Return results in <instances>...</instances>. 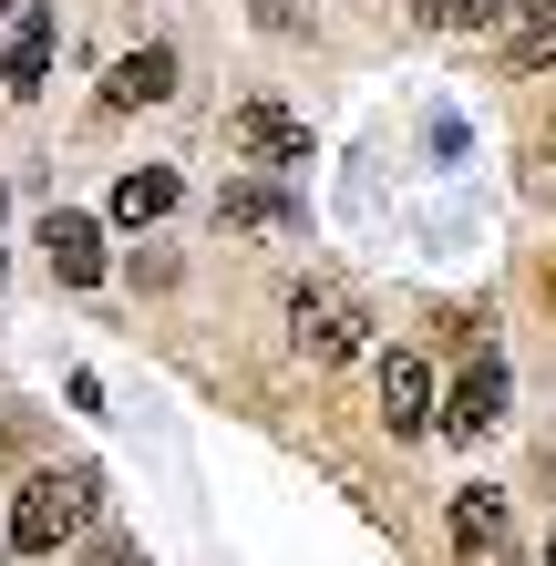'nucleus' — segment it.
Wrapping results in <instances>:
<instances>
[{
	"mask_svg": "<svg viewBox=\"0 0 556 566\" xmlns=\"http://www.w3.org/2000/svg\"><path fill=\"white\" fill-rule=\"evenodd\" d=\"M536 566H556V536H546V556H536Z\"/></svg>",
	"mask_w": 556,
	"mask_h": 566,
	"instance_id": "obj_16",
	"label": "nucleus"
},
{
	"mask_svg": "<svg viewBox=\"0 0 556 566\" xmlns=\"http://www.w3.org/2000/svg\"><path fill=\"white\" fill-rule=\"evenodd\" d=\"M381 422L391 432H433V371H422V350L381 360Z\"/></svg>",
	"mask_w": 556,
	"mask_h": 566,
	"instance_id": "obj_9",
	"label": "nucleus"
},
{
	"mask_svg": "<svg viewBox=\"0 0 556 566\" xmlns=\"http://www.w3.org/2000/svg\"><path fill=\"white\" fill-rule=\"evenodd\" d=\"M546 165H556V135H546Z\"/></svg>",
	"mask_w": 556,
	"mask_h": 566,
	"instance_id": "obj_17",
	"label": "nucleus"
},
{
	"mask_svg": "<svg viewBox=\"0 0 556 566\" xmlns=\"http://www.w3.org/2000/svg\"><path fill=\"white\" fill-rule=\"evenodd\" d=\"M300 227H310V207L269 176H238L217 196V238H300Z\"/></svg>",
	"mask_w": 556,
	"mask_h": 566,
	"instance_id": "obj_4",
	"label": "nucleus"
},
{
	"mask_svg": "<svg viewBox=\"0 0 556 566\" xmlns=\"http://www.w3.org/2000/svg\"><path fill=\"white\" fill-rule=\"evenodd\" d=\"M52 83V0H11V52H0V93H42Z\"/></svg>",
	"mask_w": 556,
	"mask_h": 566,
	"instance_id": "obj_6",
	"label": "nucleus"
},
{
	"mask_svg": "<svg viewBox=\"0 0 556 566\" xmlns=\"http://www.w3.org/2000/svg\"><path fill=\"white\" fill-rule=\"evenodd\" d=\"M495 11H505V0H412L422 31H495Z\"/></svg>",
	"mask_w": 556,
	"mask_h": 566,
	"instance_id": "obj_13",
	"label": "nucleus"
},
{
	"mask_svg": "<svg viewBox=\"0 0 556 566\" xmlns=\"http://www.w3.org/2000/svg\"><path fill=\"white\" fill-rule=\"evenodd\" d=\"M0 556H11V536H0Z\"/></svg>",
	"mask_w": 556,
	"mask_h": 566,
	"instance_id": "obj_19",
	"label": "nucleus"
},
{
	"mask_svg": "<svg viewBox=\"0 0 556 566\" xmlns=\"http://www.w3.org/2000/svg\"><path fill=\"white\" fill-rule=\"evenodd\" d=\"M93 505H104V474H93V463H62V474H31L11 494V525H0V536H11V556H62L93 525Z\"/></svg>",
	"mask_w": 556,
	"mask_h": 566,
	"instance_id": "obj_1",
	"label": "nucleus"
},
{
	"mask_svg": "<svg viewBox=\"0 0 556 566\" xmlns=\"http://www.w3.org/2000/svg\"><path fill=\"white\" fill-rule=\"evenodd\" d=\"M0 463H11V443H0Z\"/></svg>",
	"mask_w": 556,
	"mask_h": 566,
	"instance_id": "obj_18",
	"label": "nucleus"
},
{
	"mask_svg": "<svg viewBox=\"0 0 556 566\" xmlns=\"http://www.w3.org/2000/svg\"><path fill=\"white\" fill-rule=\"evenodd\" d=\"M42 248H52V279H62V289H93V279H104V227H93V217L52 207V217H42Z\"/></svg>",
	"mask_w": 556,
	"mask_h": 566,
	"instance_id": "obj_7",
	"label": "nucleus"
},
{
	"mask_svg": "<svg viewBox=\"0 0 556 566\" xmlns=\"http://www.w3.org/2000/svg\"><path fill=\"white\" fill-rule=\"evenodd\" d=\"M289 340H300V360H319V371H340V360H361L371 340V298L350 289V279H300L289 289Z\"/></svg>",
	"mask_w": 556,
	"mask_h": 566,
	"instance_id": "obj_2",
	"label": "nucleus"
},
{
	"mask_svg": "<svg viewBox=\"0 0 556 566\" xmlns=\"http://www.w3.org/2000/svg\"><path fill=\"white\" fill-rule=\"evenodd\" d=\"M0 207H11V196H0Z\"/></svg>",
	"mask_w": 556,
	"mask_h": 566,
	"instance_id": "obj_20",
	"label": "nucleus"
},
{
	"mask_svg": "<svg viewBox=\"0 0 556 566\" xmlns=\"http://www.w3.org/2000/svg\"><path fill=\"white\" fill-rule=\"evenodd\" d=\"M248 21H258V31H279V42H289V31H310V0H248Z\"/></svg>",
	"mask_w": 556,
	"mask_h": 566,
	"instance_id": "obj_14",
	"label": "nucleus"
},
{
	"mask_svg": "<svg viewBox=\"0 0 556 566\" xmlns=\"http://www.w3.org/2000/svg\"><path fill=\"white\" fill-rule=\"evenodd\" d=\"M114 217H124V227H155V217H176V165H135V176L114 186Z\"/></svg>",
	"mask_w": 556,
	"mask_h": 566,
	"instance_id": "obj_12",
	"label": "nucleus"
},
{
	"mask_svg": "<svg viewBox=\"0 0 556 566\" xmlns=\"http://www.w3.org/2000/svg\"><path fill=\"white\" fill-rule=\"evenodd\" d=\"M433 422L453 432V443L495 432V422H505V360H495V350H474V360H464V381L443 391V412H433Z\"/></svg>",
	"mask_w": 556,
	"mask_h": 566,
	"instance_id": "obj_5",
	"label": "nucleus"
},
{
	"mask_svg": "<svg viewBox=\"0 0 556 566\" xmlns=\"http://www.w3.org/2000/svg\"><path fill=\"white\" fill-rule=\"evenodd\" d=\"M176 93V52L166 42H145V52H124L114 73H104V114H135V104H166Z\"/></svg>",
	"mask_w": 556,
	"mask_h": 566,
	"instance_id": "obj_8",
	"label": "nucleus"
},
{
	"mask_svg": "<svg viewBox=\"0 0 556 566\" xmlns=\"http://www.w3.org/2000/svg\"><path fill=\"white\" fill-rule=\"evenodd\" d=\"M227 145H238L248 165H269V176H289V165H310V114H289V104H238L227 114Z\"/></svg>",
	"mask_w": 556,
	"mask_h": 566,
	"instance_id": "obj_3",
	"label": "nucleus"
},
{
	"mask_svg": "<svg viewBox=\"0 0 556 566\" xmlns=\"http://www.w3.org/2000/svg\"><path fill=\"white\" fill-rule=\"evenodd\" d=\"M536 62H556V0H536V11H495V73H536Z\"/></svg>",
	"mask_w": 556,
	"mask_h": 566,
	"instance_id": "obj_10",
	"label": "nucleus"
},
{
	"mask_svg": "<svg viewBox=\"0 0 556 566\" xmlns=\"http://www.w3.org/2000/svg\"><path fill=\"white\" fill-rule=\"evenodd\" d=\"M83 566H155V556H145L135 536H93V556H83Z\"/></svg>",
	"mask_w": 556,
	"mask_h": 566,
	"instance_id": "obj_15",
	"label": "nucleus"
},
{
	"mask_svg": "<svg viewBox=\"0 0 556 566\" xmlns=\"http://www.w3.org/2000/svg\"><path fill=\"white\" fill-rule=\"evenodd\" d=\"M505 494L495 484H474V494H453V546H464V556H505Z\"/></svg>",
	"mask_w": 556,
	"mask_h": 566,
	"instance_id": "obj_11",
	"label": "nucleus"
}]
</instances>
